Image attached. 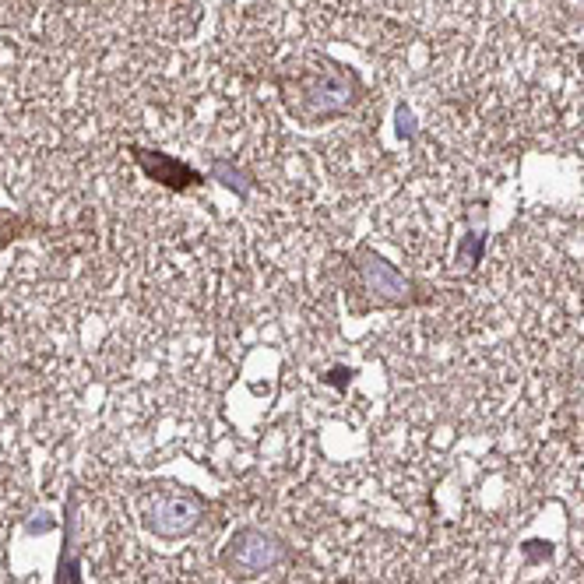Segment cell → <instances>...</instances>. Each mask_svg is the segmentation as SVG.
I'll return each instance as SVG.
<instances>
[{"mask_svg": "<svg viewBox=\"0 0 584 584\" xmlns=\"http://www.w3.org/2000/svg\"><path fill=\"white\" fill-rule=\"evenodd\" d=\"M208 504L205 497H198L187 486H176V482H159L145 493V528L159 539H180L190 535L201 525Z\"/></svg>", "mask_w": 584, "mask_h": 584, "instance_id": "3", "label": "cell"}, {"mask_svg": "<svg viewBox=\"0 0 584 584\" xmlns=\"http://www.w3.org/2000/svg\"><path fill=\"white\" fill-rule=\"evenodd\" d=\"M275 88L278 99H282V110L303 127H317L345 117L363 99L359 74L331 57L310 60L307 67L275 74Z\"/></svg>", "mask_w": 584, "mask_h": 584, "instance_id": "1", "label": "cell"}, {"mask_svg": "<svg viewBox=\"0 0 584 584\" xmlns=\"http://www.w3.org/2000/svg\"><path fill=\"white\" fill-rule=\"evenodd\" d=\"M25 226H29V222H25V219H18V215H11V212H0V250L8 247L11 240H18V236L25 233Z\"/></svg>", "mask_w": 584, "mask_h": 584, "instance_id": "8", "label": "cell"}, {"mask_svg": "<svg viewBox=\"0 0 584 584\" xmlns=\"http://www.w3.org/2000/svg\"><path fill=\"white\" fill-rule=\"evenodd\" d=\"M352 377H356V370H352V366H331L328 373H324V384L328 387H335V391H345V387L352 384Z\"/></svg>", "mask_w": 584, "mask_h": 584, "instance_id": "9", "label": "cell"}, {"mask_svg": "<svg viewBox=\"0 0 584 584\" xmlns=\"http://www.w3.org/2000/svg\"><path fill=\"white\" fill-rule=\"evenodd\" d=\"M215 176H222V183H226L229 190H236L240 198H247L250 187H254V180H250L243 169H233L229 162H215Z\"/></svg>", "mask_w": 584, "mask_h": 584, "instance_id": "7", "label": "cell"}, {"mask_svg": "<svg viewBox=\"0 0 584 584\" xmlns=\"http://www.w3.org/2000/svg\"><path fill=\"white\" fill-rule=\"evenodd\" d=\"M345 261V307L352 317H366L373 310H409L426 307L437 300V289L430 282H419L416 275H405L398 264H391L384 254L359 243L352 254H342Z\"/></svg>", "mask_w": 584, "mask_h": 584, "instance_id": "2", "label": "cell"}, {"mask_svg": "<svg viewBox=\"0 0 584 584\" xmlns=\"http://www.w3.org/2000/svg\"><path fill=\"white\" fill-rule=\"evenodd\" d=\"M482 250H486V236H479V233L461 236V247H458V268L472 271L475 264L482 261Z\"/></svg>", "mask_w": 584, "mask_h": 584, "instance_id": "6", "label": "cell"}, {"mask_svg": "<svg viewBox=\"0 0 584 584\" xmlns=\"http://www.w3.org/2000/svg\"><path fill=\"white\" fill-rule=\"evenodd\" d=\"M285 556H289L285 539H278L268 528L247 525V528H236V532L229 535L219 560H222V570H226L233 581H254V577L275 570L278 563H285Z\"/></svg>", "mask_w": 584, "mask_h": 584, "instance_id": "4", "label": "cell"}, {"mask_svg": "<svg viewBox=\"0 0 584 584\" xmlns=\"http://www.w3.org/2000/svg\"><path fill=\"white\" fill-rule=\"evenodd\" d=\"M134 159L141 162V169H145L155 183H162V187H169V190H190V187H198V183H205V176H201L198 169H190L187 162L169 159V155H162V152L134 148Z\"/></svg>", "mask_w": 584, "mask_h": 584, "instance_id": "5", "label": "cell"}]
</instances>
